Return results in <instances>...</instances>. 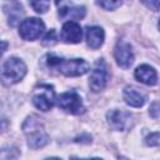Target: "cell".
Wrapping results in <instances>:
<instances>
[{"label": "cell", "mask_w": 160, "mask_h": 160, "mask_svg": "<svg viewBox=\"0 0 160 160\" xmlns=\"http://www.w3.org/2000/svg\"><path fill=\"white\" fill-rule=\"evenodd\" d=\"M104 30L100 26H89L86 29V42L91 49H99L104 42Z\"/></svg>", "instance_id": "14"}, {"label": "cell", "mask_w": 160, "mask_h": 160, "mask_svg": "<svg viewBox=\"0 0 160 160\" xmlns=\"http://www.w3.org/2000/svg\"><path fill=\"white\" fill-rule=\"evenodd\" d=\"M8 46H9V44L6 42V41H2V40H0V56L6 51V49H8Z\"/></svg>", "instance_id": "21"}, {"label": "cell", "mask_w": 160, "mask_h": 160, "mask_svg": "<svg viewBox=\"0 0 160 160\" xmlns=\"http://www.w3.org/2000/svg\"><path fill=\"white\" fill-rule=\"evenodd\" d=\"M82 30L81 26L75 21H68L61 29V40L68 44H78L81 41Z\"/></svg>", "instance_id": "10"}, {"label": "cell", "mask_w": 160, "mask_h": 160, "mask_svg": "<svg viewBox=\"0 0 160 160\" xmlns=\"http://www.w3.org/2000/svg\"><path fill=\"white\" fill-rule=\"evenodd\" d=\"M45 160H61L59 158H49V159H45Z\"/></svg>", "instance_id": "22"}, {"label": "cell", "mask_w": 160, "mask_h": 160, "mask_svg": "<svg viewBox=\"0 0 160 160\" xmlns=\"http://www.w3.org/2000/svg\"><path fill=\"white\" fill-rule=\"evenodd\" d=\"M26 74V65L19 58H9L0 69V80L4 85H14L19 82Z\"/></svg>", "instance_id": "3"}, {"label": "cell", "mask_w": 160, "mask_h": 160, "mask_svg": "<svg viewBox=\"0 0 160 160\" xmlns=\"http://www.w3.org/2000/svg\"><path fill=\"white\" fill-rule=\"evenodd\" d=\"M59 6V16L62 19L70 20H80L85 16V8L76 6L72 2H56Z\"/></svg>", "instance_id": "11"}, {"label": "cell", "mask_w": 160, "mask_h": 160, "mask_svg": "<svg viewBox=\"0 0 160 160\" xmlns=\"http://www.w3.org/2000/svg\"><path fill=\"white\" fill-rule=\"evenodd\" d=\"M22 130L31 149H40L49 142V136L44 129V124L36 115H31L25 120Z\"/></svg>", "instance_id": "2"}, {"label": "cell", "mask_w": 160, "mask_h": 160, "mask_svg": "<svg viewBox=\"0 0 160 160\" xmlns=\"http://www.w3.org/2000/svg\"><path fill=\"white\" fill-rule=\"evenodd\" d=\"M55 101V91L51 85L44 84L34 89L32 104L41 111H49Z\"/></svg>", "instance_id": "4"}, {"label": "cell", "mask_w": 160, "mask_h": 160, "mask_svg": "<svg viewBox=\"0 0 160 160\" xmlns=\"http://www.w3.org/2000/svg\"><path fill=\"white\" fill-rule=\"evenodd\" d=\"M134 75H135V78H136L140 82H142V84H145V85L154 86V85H156V82H158V74H156V70H155L152 66L146 65V64H142V65L138 66Z\"/></svg>", "instance_id": "12"}, {"label": "cell", "mask_w": 160, "mask_h": 160, "mask_svg": "<svg viewBox=\"0 0 160 160\" xmlns=\"http://www.w3.org/2000/svg\"><path fill=\"white\" fill-rule=\"evenodd\" d=\"M158 108H159V104H158L156 101L150 106V114H151V116L155 118V119L158 118Z\"/></svg>", "instance_id": "20"}, {"label": "cell", "mask_w": 160, "mask_h": 160, "mask_svg": "<svg viewBox=\"0 0 160 160\" xmlns=\"http://www.w3.org/2000/svg\"><path fill=\"white\" fill-rule=\"evenodd\" d=\"M91 160H102V159H99V158H94V159H91Z\"/></svg>", "instance_id": "23"}, {"label": "cell", "mask_w": 160, "mask_h": 160, "mask_svg": "<svg viewBox=\"0 0 160 160\" xmlns=\"http://www.w3.org/2000/svg\"><path fill=\"white\" fill-rule=\"evenodd\" d=\"M4 9L8 14V22L10 26H15L24 15V9L20 2H9Z\"/></svg>", "instance_id": "15"}, {"label": "cell", "mask_w": 160, "mask_h": 160, "mask_svg": "<svg viewBox=\"0 0 160 160\" xmlns=\"http://www.w3.org/2000/svg\"><path fill=\"white\" fill-rule=\"evenodd\" d=\"M114 56L116 64L122 69H129L134 61V52L129 42L119 41L114 49Z\"/></svg>", "instance_id": "8"}, {"label": "cell", "mask_w": 160, "mask_h": 160, "mask_svg": "<svg viewBox=\"0 0 160 160\" xmlns=\"http://www.w3.org/2000/svg\"><path fill=\"white\" fill-rule=\"evenodd\" d=\"M30 6L39 14H44L48 11L49 6H50V2L49 1H31L30 2Z\"/></svg>", "instance_id": "16"}, {"label": "cell", "mask_w": 160, "mask_h": 160, "mask_svg": "<svg viewBox=\"0 0 160 160\" xmlns=\"http://www.w3.org/2000/svg\"><path fill=\"white\" fill-rule=\"evenodd\" d=\"M56 42V32L54 29H51L50 31L46 32V35L42 39V44L44 45H54Z\"/></svg>", "instance_id": "18"}, {"label": "cell", "mask_w": 160, "mask_h": 160, "mask_svg": "<svg viewBox=\"0 0 160 160\" xmlns=\"http://www.w3.org/2000/svg\"><path fill=\"white\" fill-rule=\"evenodd\" d=\"M56 102L60 109L72 115H80L85 111L82 100L80 95L76 94L75 91H68V92L61 94L60 96H58Z\"/></svg>", "instance_id": "6"}, {"label": "cell", "mask_w": 160, "mask_h": 160, "mask_svg": "<svg viewBox=\"0 0 160 160\" xmlns=\"http://www.w3.org/2000/svg\"><path fill=\"white\" fill-rule=\"evenodd\" d=\"M71 160H81V159H76V158H72Z\"/></svg>", "instance_id": "24"}, {"label": "cell", "mask_w": 160, "mask_h": 160, "mask_svg": "<svg viewBox=\"0 0 160 160\" xmlns=\"http://www.w3.org/2000/svg\"><path fill=\"white\" fill-rule=\"evenodd\" d=\"M109 76H110V74H109L108 64L102 59H99L96 61L91 74H90V78H89V86H90V89L94 92L101 91L106 86Z\"/></svg>", "instance_id": "5"}, {"label": "cell", "mask_w": 160, "mask_h": 160, "mask_svg": "<svg viewBox=\"0 0 160 160\" xmlns=\"http://www.w3.org/2000/svg\"><path fill=\"white\" fill-rule=\"evenodd\" d=\"M46 64L51 69H56L65 76H80L89 71L90 65L84 59H62L54 54L46 55Z\"/></svg>", "instance_id": "1"}, {"label": "cell", "mask_w": 160, "mask_h": 160, "mask_svg": "<svg viewBox=\"0 0 160 160\" xmlns=\"http://www.w3.org/2000/svg\"><path fill=\"white\" fill-rule=\"evenodd\" d=\"M44 22L38 18H30L22 20L19 26V34L24 40H35L44 31Z\"/></svg>", "instance_id": "7"}, {"label": "cell", "mask_w": 160, "mask_h": 160, "mask_svg": "<svg viewBox=\"0 0 160 160\" xmlns=\"http://www.w3.org/2000/svg\"><path fill=\"white\" fill-rule=\"evenodd\" d=\"M99 6L104 8L105 10H115L116 8L121 6V1H98L96 2Z\"/></svg>", "instance_id": "17"}, {"label": "cell", "mask_w": 160, "mask_h": 160, "mask_svg": "<svg viewBox=\"0 0 160 160\" xmlns=\"http://www.w3.org/2000/svg\"><path fill=\"white\" fill-rule=\"evenodd\" d=\"M110 128L114 130H125L131 124V114L124 110H110L106 115Z\"/></svg>", "instance_id": "9"}, {"label": "cell", "mask_w": 160, "mask_h": 160, "mask_svg": "<svg viewBox=\"0 0 160 160\" xmlns=\"http://www.w3.org/2000/svg\"><path fill=\"white\" fill-rule=\"evenodd\" d=\"M145 142H146L148 145H150V146H158V145H159V132L156 131V132L150 134V135L145 139Z\"/></svg>", "instance_id": "19"}, {"label": "cell", "mask_w": 160, "mask_h": 160, "mask_svg": "<svg viewBox=\"0 0 160 160\" xmlns=\"http://www.w3.org/2000/svg\"><path fill=\"white\" fill-rule=\"evenodd\" d=\"M124 100L132 108H141L146 101V95L135 86H126L124 89Z\"/></svg>", "instance_id": "13"}]
</instances>
